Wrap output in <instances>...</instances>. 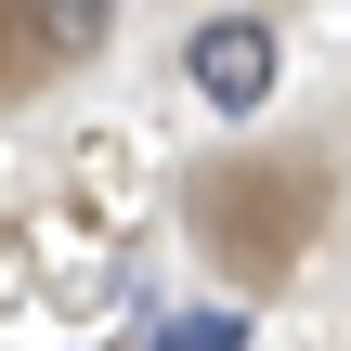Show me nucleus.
<instances>
[{"label": "nucleus", "instance_id": "obj_2", "mask_svg": "<svg viewBox=\"0 0 351 351\" xmlns=\"http://www.w3.org/2000/svg\"><path fill=\"white\" fill-rule=\"evenodd\" d=\"M156 351H247V313H234V300H208V313H169V326H156Z\"/></svg>", "mask_w": 351, "mask_h": 351}, {"label": "nucleus", "instance_id": "obj_3", "mask_svg": "<svg viewBox=\"0 0 351 351\" xmlns=\"http://www.w3.org/2000/svg\"><path fill=\"white\" fill-rule=\"evenodd\" d=\"M104 26H117V0H39V39L52 52H91Z\"/></svg>", "mask_w": 351, "mask_h": 351}, {"label": "nucleus", "instance_id": "obj_1", "mask_svg": "<svg viewBox=\"0 0 351 351\" xmlns=\"http://www.w3.org/2000/svg\"><path fill=\"white\" fill-rule=\"evenodd\" d=\"M182 78L221 104V117H261L274 104V26H247V13H221V26H195V52H182Z\"/></svg>", "mask_w": 351, "mask_h": 351}]
</instances>
